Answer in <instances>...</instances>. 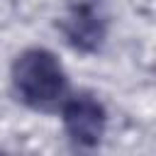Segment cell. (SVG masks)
Instances as JSON below:
<instances>
[{"label": "cell", "mask_w": 156, "mask_h": 156, "mask_svg": "<svg viewBox=\"0 0 156 156\" xmlns=\"http://www.w3.org/2000/svg\"><path fill=\"white\" fill-rule=\"evenodd\" d=\"M12 90L22 105L37 112H54L68 98V78L54 51L34 46L12 61Z\"/></svg>", "instance_id": "obj_1"}, {"label": "cell", "mask_w": 156, "mask_h": 156, "mask_svg": "<svg viewBox=\"0 0 156 156\" xmlns=\"http://www.w3.org/2000/svg\"><path fill=\"white\" fill-rule=\"evenodd\" d=\"M61 119H63L66 134L78 146L93 149L105 136L107 112H105L102 102L90 93L68 95L61 105Z\"/></svg>", "instance_id": "obj_2"}, {"label": "cell", "mask_w": 156, "mask_h": 156, "mask_svg": "<svg viewBox=\"0 0 156 156\" xmlns=\"http://www.w3.org/2000/svg\"><path fill=\"white\" fill-rule=\"evenodd\" d=\"M61 29L68 44L83 54H95L107 34V24L93 2H71L68 17L63 20Z\"/></svg>", "instance_id": "obj_3"}, {"label": "cell", "mask_w": 156, "mask_h": 156, "mask_svg": "<svg viewBox=\"0 0 156 156\" xmlns=\"http://www.w3.org/2000/svg\"><path fill=\"white\" fill-rule=\"evenodd\" d=\"M71 2H93V0H71Z\"/></svg>", "instance_id": "obj_4"}, {"label": "cell", "mask_w": 156, "mask_h": 156, "mask_svg": "<svg viewBox=\"0 0 156 156\" xmlns=\"http://www.w3.org/2000/svg\"><path fill=\"white\" fill-rule=\"evenodd\" d=\"M0 156H7V154H2V151H0Z\"/></svg>", "instance_id": "obj_5"}]
</instances>
